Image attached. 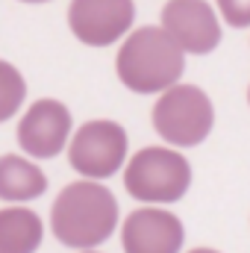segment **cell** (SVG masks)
Segmentation results:
<instances>
[{"instance_id": "1", "label": "cell", "mask_w": 250, "mask_h": 253, "mask_svg": "<svg viewBox=\"0 0 250 253\" xmlns=\"http://www.w3.org/2000/svg\"><path fill=\"white\" fill-rule=\"evenodd\" d=\"M118 224V200L106 186L71 183L53 200L50 227L65 248L91 251L103 245Z\"/></svg>"}, {"instance_id": "2", "label": "cell", "mask_w": 250, "mask_h": 253, "mask_svg": "<svg viewBox=\"0 0 250 253\" xmlns=\"http://www.w3.org/2000/svg\"><path fill=\"white\" fill-rule=\"evenodd\" d=\"M115 68L129 91L156 94L183 77L186 59L183 47L165 33V27H141L121 44Z\"/></svg>"}, {"instance_id": "3", "label": "cell", "mask_w": 250, "mask_h": 253, "mask_svg": "<svg viewBox=\"0 0 250 253\" xmlns=\"http://www.w3.org/2000/svg\"><path fill=\"white\" fill-rule=\"evenodd\" d=\"M124 186L141 203H174L191 186V165L177 150L144 147L126 162Z\"/></svg>"}, {"instance_id": "4", "label": "cell", "mask_w": 250, "mask_h": 253, "mask_svg": "<svg viewBox=\"0 0 250 253\" xmlns=\"http://www.w3.org/2000/svg\"><path fill=\"white\" fill-rule=\"evenodd\" d=\"M150 115H153V126L159 138L177 147L200 144L215 124L212 100L197 85H177V83L162 91Z\"/></svg>"}, {"instance_id": "5", "label": "cell", "mask_w": 250, "mask_h": 253, "mask_svg": "<svg viewBox=\"0 0 250 253\" xmlns=\"http://www.w3.org/2000/svg\"><path fill=\"white\" fill-rule=\"evenodd\" d=\"M71 168L88 180L112 177L126 159V132L118 121H88L77 129L68 150Z\"/></svg>"}, {"instance_id": "6", "label": "cell", "mask_w": 250, "mask_h": 253, "mask_svg": "<svg viewBox=\"0 0 250 253\" xmlns=\"http://www.w3.org/2000/svg\"><path fill=\"white\" fill-rule=\"evenodd\" d=\"M135 21L132 0H71V33L88 47L115 44Z\"/></svg>"}, {"instance_id": "7", "label": "cell", "mask_w": 250, "mask_h": 253, "mask_svg": "<svg viewBox=\"0 0 250 253\" xmlns=\"http://www.w3.org/2000/svg\"><path fill=\"white\" fill-rule=\"evenodd\" d=\"M162 27L183 53L203 56L221 44V24L206 0H168L162 9Z\"/></svg>"}, {"instance_id": "8", "label": "cell", "mask_w": 250, "mask_h": 253, "mask_svg": "<svg viewBox=\"0 0 250 253\" xmlns=\"http://www.w3.org/2000/svg\"><path fill=\"white\" fill-rule=\"evenodd\" d=\"M71 135V112L59 100H36L18 124V144L36 156L50 159L65 147Z\"/></svg>"}, {"instance_id": "9", "label": "cell", "mask_w": 250, "mask_h": 253, "mask_svg": "<svg viewBox=\"0 0 250 253\" xmlns=\"http://www.w3.org/2000/svg\"><path fill=\"white\" fill-rule=\"evenodd\" d=\"M183 236L180 218L168 209H135L121 230L124 251L129 253H177Z\"/></svg>"}, {"instance_id": "10", "label": "cell", "mask_w": 250, "mask_h": 253, "mask_svg": "<svg viewBox=\"0 0 250 253\" xmlns=\"http://www.w3.org/2000/svg\"><path fill=\"white\" fill-rule=\"evenodd\" d=\"M47 191V177L39 165L6 153L0 156V200H33Z\"/></svg>"}, {"instance_id": "11", "label": "cell", "mask_w": 250, "mask_h": 253, "mask_svg": "<svg viewBox=\"0 0 250 253\" xmlns=\"http://www.w3.org/2000/svg\"><path fill=\"white\" fill-rule=\"evenodd\" d=\"M42 239L44 227L33 209H0V253H30Z\"/></svg>"}, {"instance_id": "12", "label": "cell", "mask_w": 250, "mask_h": 253, "mask_svg": "<svg viewBox=\"0 0 250 253\" xmlns=\"http://www.w3.org/2000/svg\"><path fill=\"white\" fill-rule=\"evenodd\" d=\"M27 97V83L18 74V68L0 59V124L9 121Z\"/></svg>"}, {"instance_id": "13", "label": "cell", "mask_w": 250, "mask_h": 253, "mask_svg": "<svg viewBox=\"0 0 250 253\" xmlns=\"http://www.w3.org/2000/svg\"><path fill=\"white\" fill-rule=\"evenodd\" d=\"M218 9L230 27H250V0H218Z\"/></svg>"}, {"instance_id": "14", "label": "cell", "mask_w": 250, "mask_h": 253, "mask_svg": "<svg viewBox=\"0 0 250 253\" xmlns=\"http://www.w3.org/2000/svg\"><path fill=\"white\" fill-rule=\"evenodd\" d=\"M24 3H47V0H24Z\"/></svg>"}, {"instance_id": "15", "label": "cell", "mask_w": 250, "mask_h": 253, "mask_svg": "<svg viewBox=\"0 0 250 253\" xmlns=\"http://www.w3.org/2000/svg\"><path fill=\"white\" fill-rule=\"evenodd\" d=\"M248 100H250V88H248Z\"/></svg>"}]
</instances>
